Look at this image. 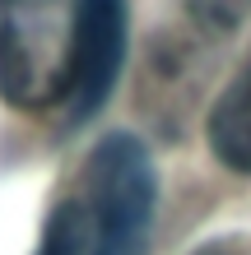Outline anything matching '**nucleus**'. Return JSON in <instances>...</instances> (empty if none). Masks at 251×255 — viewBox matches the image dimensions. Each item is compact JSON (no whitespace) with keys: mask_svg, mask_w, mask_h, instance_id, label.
Masks as SVG:
<instances>
[{"mask_svg":"<svg viewBox=\"0 0 251 255\" xmlns=\"http://www.w3.org/2000/svg\"><path fill=\"white\" fill-rule=\"evenodd\" d=\"M79 0H0V98L47 112L70 98Z\"/></svg>","mask_w":251,"mask_h":255,"instance_id":"obj_1","label":"nucleus"},{"mask_svg":"<svg viewBox=\"0 0 251 255\" xmlns=\"http://www.w3.org/2000/svg\"><path fill=\"white\" fill-rule=\"evenodd\" d=\"M88 242H93V214H88V200H84V195H70L65 204L51 209L37 255H88Z\"/></svg>","mask_w":251,"mask_h":255,"instance_id":"obj_5","label":"nucleus"},{"mask_svg":"<svg viewBox=\"0 0 251 255\" xmlns=\"http://www.w3.org/2000/svg\"><path fill=\"white\" fill-rule=\"evenodd\" d=\"M186 14L205 33H233L251 14V0H186Z\"/></svg>","mask_w":251,"mask_h":255,"instance_id":"obj_6","label":"nucleus"},{"mask_svg":"<svg viewBox=\"0 0 251 255\" xmlns=\"http://www.w3.org/2000/svg\"><path fill=\"white\" fill-rule=\"evenodd\" d=\"M154 162L135 134L116 130L88 153L84 167V200L93 214L88 255H144L154 223Z\"/></svg>","mask_w":251,"mask_h":255,"instance_id":"obj_2","label":"nucleus"},{"mask_svg":"<svg viewBox=\"0 0 251 255\" xmlns=\"http://www.w3.org/2000/svg\"><path fill=\"white\" fill-rule=\"evenodd\" d=\"M210 255H214V251H210Z\"/></svg>","mask_w":251,"mask_h":255,"instance_id":"obj_7","label":"nucleus"},{"mask_svg":"<svg viewBox=\"0 0 251 255\" xmlns=\"http://www.w3.org/2000/svg\"><path fill=\"white\" fill-rule=\"evenodd\" d=\"M205 134H210V153L228 172H251V56L214 98Z\"/></svg>","mask_w":251,"mask_h":255,"instance_id":"obj_4","label":"nucleus"},{"mask_svg":"<svg viewBox=\"0 0 251 255\" xmlns=\"http://www.w3.org/2000/svg\"><path fill=\"white\" fill-rule=\"evenodd\" d=\"M126 65V0H79L75 19V79H70V121H88Z\"/></svg>","mask_w":251,"mask_h":255,"instance_id":"obj_3","label":"nucleus"}]
</instances>
